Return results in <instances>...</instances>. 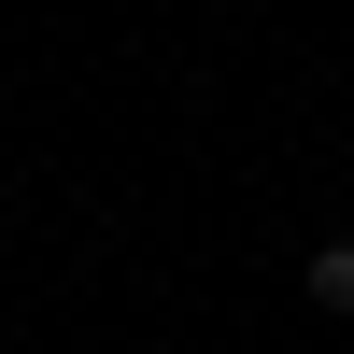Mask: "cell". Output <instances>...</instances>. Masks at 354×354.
<instances>
[{"mask_svg": "<svg viewBox=\"0 0 354 354\" xmlns=\"http://www.w3.org/2000/svg\"><path fill=\"white\" fill-rule=\"evenodd\" d=\"M312 312H354V241H326V255H312Z\"/></svg>", "mask_w": 354, "mask_h": 354, "instance_id": "6da1fadb", "label": "cell"}]
</instances>
